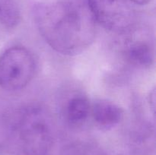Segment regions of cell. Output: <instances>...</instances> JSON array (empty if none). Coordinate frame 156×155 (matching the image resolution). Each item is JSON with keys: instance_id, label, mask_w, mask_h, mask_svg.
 <instances>
[{"instance_id": "1", "label": "cell", "mask_w": 156, "mask_h": 155, "mask_svg": "<svg viewBox=\"0 0 156 155\" xmlns=\"http://www.w3.org/2000/svg\"><path fill=\"white\" fill-rule=\"evenodd\" d=\"M40 33L52 49L60 54L75 56L94 41L96 22L89 10L69 2L42 6L36 15Z\"/></svg>"}, {"instance_id": "6", "label": "cell", "mask_w": 156, "mask_h": 155, "mask_svg": "<svg viewBox=\"0 0 156 155\" xmlns=\"http://www.w3.org/2000/svg\"><path fill=\"white\" fill-rule=\"evenodd\" d=\"M123 55L130 65L140 68L149 67L154 62V49L143 39H135L126 44Z\"/></svg>"}, {"instance_id": "9", "label": "cell", "mask_w": 156, "mask_h": 155, "mask_svg": "<svg viewBox=\"0 0 156 155\" xmlns=\"http://www.w3.org/2000/svg\"><path fill=\"white\" fill-rule=\"evenodd\" d=\"M155 90L152 91V93H150V96H149V103H150V106L152 107V110H155Z\"/></svg>"}, {"instance_id": "10", "label": "cell", "mask_w": 156, "mask_h": 155, "mask_svg": "<svg viewBox=\"0 0 156 155\" xmlns=\"http://www.w3.org/2000/svg\"><path fill=\"white\" fill-rule=\"evenodd\" d=\"M131 2H133V3L136 5H144L148 4V3L150 2L152 0H130Z\"/></svg>"}, {"instance_id": "7", "label": "cell", "mask_w": 156, "mask_h": 155, "mask_svg": "<svg viewBox=\"0 0 156 155\" xmlns=\"http://www.w3.org/2000/svg\"><path fill=\"white\" fill-rule=\"evenodd\" d=\"M91 114V104L85 96L76 95L69 100L66 108V118L70 126L83 125Z\"/></svg>"}, {"instance_id": "4", "label": "cell", "mask_w": 156, "mask_h": 155, "mask_svg": "<svg viewBox=\"0 0 156 155\" xmlns=\"http://www.w3.org/2000/svg\"><path fill=\"white\" fill-rule=\"evenodd\" d=\"M90 13L105 28L117 33L129 30L132 11L124 0H87Z\"/></svg>"}, {"instance_id": "2", "label": "cell", "mask_w": 156, "mask_h": 155, "mask_svg": "<svg viewBox=\"0 0 156 155\" xmlns=\"http://www.w3.org/2000/svg\"><path fill=\"white\" fill-rule=\"evenodd\" d=\"M36 60L23 46H12L0 56V87L9 91L25 88L36 71Z\"/></svg>"}, {"instance_id": "8", "label": "cell", "mask_w": 156, "mask_h": 155, "mask_svg": "<svg viewBox=\"0 0 156 155\" xmlns=\"http://www.w3.org/2000/svg\"><path fill=\"white\" fill-rule=\"evenodd\" d=\"M21 12L18 0H0V24L14 28L19 24Z\"/></svg>"}, {"instance_id": "3", "label": "cell", "mask_w": 156, "mask_h": 155, "mask_svg": "<svg viewBox=\"0 0 156 155\" xmlns=\"http://www.w3.org/2000/svg\"><path fill=\"white\" fill-rule=\"evenodd\" d=\"M26 150L44 153L52 142V127L46 112L39 106H29L19 113L16 124Z\"/></svg>"}, {"instance_id": "5", "label": "cell", "mask_w": 156, "mask_h": 155, "mask_svg": "<svg viewBox=\"0 0 156 155\" xmlns=\"http://www.w3.org/2000/svg\"><path fill=\"white\" fill-rule=\"evenodd\" d=\"M91 114L96 126L108 130L116 127L123 118V110L114 102L99 100L91 106Z\"/></svg>"}]
</instances>
